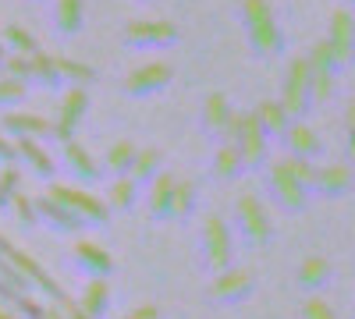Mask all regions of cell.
<instances>
[{
    "mask_svg": "<svg viewBox=\"0 0 355 319\" xmlns=\"http://www.w3.org/2000/svg\"><path fill=\"white\" fill-rule=\"evenodd\" d=\"M245 25H249V43L263 53V57H274L284 46V36L274 21V11L266 0H245Z\"/></svg>",
    "mask_w": 355,
    "mask_h": 319,
    "instance_id": "6da1fadb",
    "label": "cell"
},
{
    "mask_svg": "<svg viewBox=\"0 0 355 319\" xmlns=\"http://www.w3.org/2000/svg\"><path fill=\"white\" fill-rule=\"evenodd\" d=\"M306 61H309V100L313 103H327L334 96V53L327 46V39L316 43L309 53H306Z\"/></svg>",
    "mask_w": 355,
    "mask_h": 319,
    "instance_id": "7a4b0ae2",
    "label": "cell"
},
{
    "mask_svg": "<svg viewBox=\"0 0 355 319\" xmlns=\"http://www.w3.org/2000/svg\"><path fill=\"white\" fill-rule=\"evenodd\" d=\"M281 103L291 118H299L302 110L313 107L309 100V61L306 57H295L291 68H288V78H284V89H281Z\"/></svg>",
    "mask_w": 355,
    "mask_h": 319,
    "instance_id": "3957f363",
    "label": "cell"
},
{
    "mask_svg": "<svg viewBox=\"0 0 355 319\" xmlns=\"http://www.w3.org/2000/svg\"><path fill=\"white\" fill-rule=\"evenodd\" d=\"M327 46L334 53V64L345 68L352 57H355V15L352 11H334L327 21Z\"/></svg>",
    "mask_w": 355,
    "mask_h": 319,
    "instance_id": "277c9868",
    "label": "cell"
},
{
    "mask_svg": "<svg viewBox=\"0 0 355 319\" xmlns=\"http://www.w3.org/2000/svg\"><path fill=\"white\" fill-rule=\"evenodd\" d=\"M239 217H242V227H245V238L252 245H266L274 235V227H270V217H266V210L259 206V199L245 195L239 202Z\"/></svg>",
    "mask_w": 355,
    "mask_h": 319,
    "instance_id": "5b68a950",
    "label": "cell"
},
{
    "mask_svg": "<svg viewBox=\"0 0 355 319\" xmlns=\"http://www.w3.org/2000/svg\"><path fill=\"white\" fill-rule=\"evenodd\" d=\"M270 185H274V195H277V202L284 210H291V213H299L302 206H306V185H299L288 174V167L277 160L274 167H270Z\"/></svg>",
    "mask_w": 355,
    "mask_h": 319,
    "instance_id": "8992f818",
    "label": "cell"
},
{
    "mask_svg": "<svg viewBox=\"0 0 355 319\" xmlns=\"http://www.w3.org/2000/svg\"><path fill=\"white\" fill-rule=\"evenodd\" d=\"M239 153H242V163L256 167L266 160V131L263 125L256 121V113L242 118V135H239Z\"/></svg>",
    "mask_w": 355,
    "mask_h": 319,
    "instance_id": "52a82bcc",
    "label": "cell"
},
{
    "mask_svg": "<svg viewBox=\"0 0 355 319\" xmlns=\"http://www.w3.org/2000/svg\"><path fill=\"white\" fill-rule=\"evenodd\" d=\"M320 195H345L352 188V167L348 163H327V167H316V185Z\"/></svg>",
    "mask_w": 355,
    "mask_h": 319,
    "instance_id": "ba28073f",
    "label": "cell"
},
{
    "mask_svg": "<svg viewBox=\"0 0 355 319\" xmlns=\"http://www.w3.org/2000/svg\"><path fill=\"white\" fill-rule=\"evenodd\" d=\"M284 142H288V149L291 156H306V160H316L320 156V135L309 128V125H299V121H291L288 131H284Z\"/></svg>",
    "mask_w": 355,
    "mask_h": 319,
    "instance_id": "9c48e42d",
    "label": "cell"
},
{
    "mask_svg": "<svg viewBox=\"0 0 355 319\" xmlns=\"http://www.w3.org/2000/svg\"><path fill=\"white\" fill-rule=\"evenodd\" d=\"M256 121L263 125L266 135H284L288 125H291V113L284 110L281 100H263V103L256 107Z\"/></svg>",
    "mask_w": 355,
    "mask_h": 319,
    "instance_id": "30bf717a",
    "label": "cell"
},
{
    "mask_svg": "<svg viewBox=\"0 0 355 319\" xmlns=\"http://www.w3.org/2000/svg\"><path fill=\"white\" fill-rule=\"evenodd\" d=\"M331 280V263L323 255H309V259H302V266H299V284L302 287H323Z\"/></svg>",
    "mask_w": 355,
    "mask_h": 319,
    "instance_id": "8fae6325",
    "label": "cell"
},
{
    "mask_svg": "<svg viewBox=\"0 0 355 319\" xmlns=\"http://www.w3.org/2000/svg\"><path fill=\"white\" fill-rule=\"evenodd\" d=\"M281 163L288 167V174H291L299 185H306V188L316 185V163H313V160H306V156H284Z\"/></svg>",
    "mask_w": 355,
    "mask_h": 319,
    "instance_id": "7c38bea8",
    "label": "cell"
},
{
    "mask_svg": "<svg viewBox=\"0 0 355 319\" xmlns=\"http://www.w3.org/2000/svg\"><path fill=\"white\" fill-rule=\"evenodd\" d=\"M249 287H252V277H249V273H227V277H220V284H217V295H224V298H242Z\"/></svg>",
    "mask_w": 355,
    "mask_h": 319,
    "instance_id": "4fadbf2b",
    "label": "cell"
},
{
    "mask_svg": "<svg viewBox=\"0 0 355 319\" xmlns=\"http://www.w3.org/2000/svg\"><path fill=\"white\" fill-rule=\"evenodd\" d=\"M210 245H214V263L224 266L227 263V235H224V227L217 220L210 224Z\"/></svg>",
    "mask_w": 355,
    "mask_h": 319,
    "instance_id": "5bb4252c",
    "label": "cell"
},
{
    "mask_svg": "<svg viewBox=\"0 0 355 319\" xmlns=\"http://www.w3.org/2000/svg\"><path fill=\"white\" fill-rule=\"evenodd\" d=\"M302 319H338V316H334V309L323 302V298H306V305H302Z\"/></svg>",
    "mask_w": 355,
    "mask_h": 319,
    "instance_id": "9a60e30c",
    "label": "cell"
},
{
    "mask_svg": "<svg viewBox=\"0 0 355 319\" xmlns=\"http://www.w3.org/2000/svg\"><path fill=\"white\" fill-rule=\"evenodd\" d=\"M217 170H220V174H239V170H242V153H239V149H224V153L217 156Z\"/></svg>",
    "mask_w": 355,
    "mask_h": 319,
    "instance_id": "2e32d148",
    "label": "cell"
},
{
    "mask_svg": "<svg viewBox=\"0 0 355 319\" xmlns=\"http://www.w3.org/2000/svg\"><path fill=\"white\" fill-rule=\"evenodd\" d=\"M345 125H348V156L355 160V100L345 110Z\"/></svg>",
    "mask_w": 355,
    "mask_h": 319,
    "instance_id": "e0dca14e",
    "label": "cell"
},
{
    "mask_svg": "<svg viewBox=\"0 0 355 319\" xmlns=\"http://www.w3.org/2000/svg\"><path fill=\"white\" fill-rule=\"evenodd\" d=\"M224 118H227V107H224V100H220V96H214V100H210V121H214V125H220Z\"/></svg>",
    "mask_w": 355,
    "mask_h": 319,
    "instance_id": "ac0fdd59",
    "label": "cell"
},
{
    "mask_svg": "<svg viewBox=\"0 0 355 319\" xmlns=\"http://www.w3.org/2000/svg\"><path fill=\"white\" fill-rule=\"evenodd\" d=\"M348 4H355V0H348Z\"/></svg>",
    "mask_w": 355,
    "mask_h": 319,
    "instance_id": "d6986e66",
    "label": "cell"
}]
</instances>
